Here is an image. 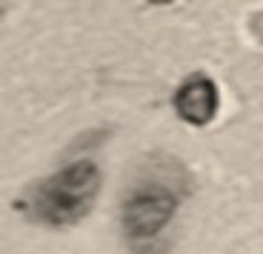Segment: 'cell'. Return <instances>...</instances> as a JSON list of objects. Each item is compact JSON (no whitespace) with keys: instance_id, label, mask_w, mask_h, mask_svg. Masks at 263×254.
Here are the masks:
<instances>
[{"instance_id":"cell-3","label":"cell","mask_w":263,"mask_h":254,"mask_svg":"<svg viewBox=\"0 0 263 254\" xmlns=\"http://www.w3.org/2000/svg\"><path fill=\"white\" fill-rule=\"evenodd\" d=\"M175 109L192 126H206L217 111V86L206 74H192L175 94Z\"/></svg>"},{"instance_id":"cell-2","label":"cell","mask_w":263,"mask_h":254,"mask_svg":"<svg viewBox=\"0 0 263 254\" xmlns=\"http://www.w3.org/2000/svg\"><path fill=\"white\" fill-rule=\"evenodd\" d=\"M178 209V197L166 186H138L123 200V231L129 240H146L166 228Z\"/></svg>"},{"instance_id":"cell-1","label":"cell","mask_w":263,"mask_h":254,"mask_svg":"<svg viewBox=\"0 0 263 254\" xmlns=\"http://www.w3.org/2000/svg\"><path fill=\"white\" fill-rule=\"evenodd\" d=\"M98 191L100 169L92 160H78L40 183L29 203H32V214L37 220L49 223V226H72L92 211Z\"/></svg>"}]
</instances>
